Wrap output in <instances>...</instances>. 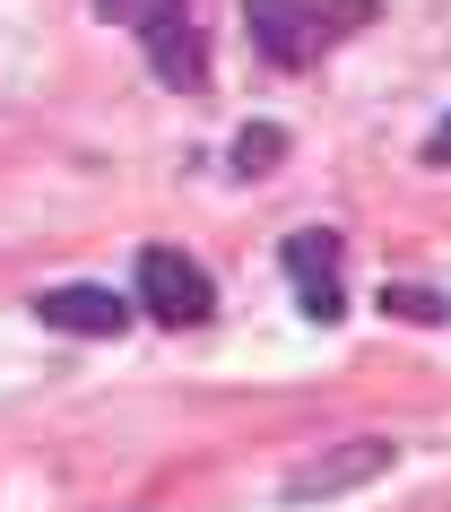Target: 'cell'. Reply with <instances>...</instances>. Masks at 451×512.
Masks as SVG:
<instances>
[{
  "label": "cell",
  "mask_w": 451,
  "mask_h": 512,
  "mask_svg": "<svg viewBox=\"0 0 451 512\" xmlns=\"http://www.w3.org/2000/svg\"><path fill=\"white\" fill-rule=\"evenodd\" d=\"M373 0H243V27H252V44H261L269 70H313L330 44H339L347 27H365Z\"/></svg>",
  "instance_id": "6da1fadb"
},
{
  "label": "cell",
  "mask_w": 451,
  "mask_h": 512,
  "mask_svg": "<svg viewBox=\"0 0 451 512\" xmlns=\"http://www.w3.org/2000/svg\"><path fill=\"white\" fill-rule=\"evenodd\" d=\"M139 313L157 330H200L217 313V278L191 252H174V243H148L139 252Z\"/></svg>",
  "instance_id": "7a4b0ae2"
},
{
  "label": "cell",
  "mask_w": 451,
  "mask_h": 512,
  "mask_svg": "<svg viewBox=\"0 0 451 512\" xmlns=\"http://www.w3.org/2000/svg\"><path fill=\"white\" fill-rule=\"evenodd\" d=\"M139 35H148V61H157L165 87H200L209 79V35H200V0H157L148 18H139Z\"/></svg>",
  "instance_id": "3957f363"
},
{
  "label": "cell",
  "mask_w": 451,
  "mask_h": 512,
  "mask_svg": "<svg viewBox=\"0 0 451 512\" xmlns=\"http://www.w3.org/2000/svg\"><path fill=\"white\" fill-rule=\"evenodd\" d=\"M287 278H295V304H304L313 322H339L347 313V296H339V235H330V226L287 235Z\"/></svg>",
  "instance_id": "277c9868"
},
{
  "label": "cell",
  "mask_w": 451,
  "mask_h": 512,
  "mask_svg": "<svg viewBox=\"0 0 451 512\" xmlns=\"http://www.w3.org/2000/svg\"><path fill=\"white\" fill-rule=\"evenodd\" d=\"M35 313H44L53 330H79V339H113V330L131 322V304L113 296V287H53Z\"/></svg>",
  "instance_id": "5b68a950"
},
{
  "label": "cell",
  "mask_w": 451,
  "mask_h": 512,
  "mask_svg": "<svg viewBox=\"0 0 451 512\" xmlns=\"http://www.w3.org/2000/svg\"><path fill=\"white\" fill-rule=\"evenodd\" d=\"M391 469V443H347V452H330V460H304L287 478V495L304 504V495H347L356 478H382Z\"/></svg>",
  "instance_id": "8992f818"
},
{
  "label": "cell",
  "mask_w": 451,
  "mask_h": 512,
  "mask_svg": "<svg viewBox=\"0 0 451 512\" xmlns=\"http://www.w3.org/2000/svg\"><path fill=\"white\" fill-rule=\"evenodd\" d=\"M278 157H287V131H278V122H252L243 148H235V174H269Z\"/></svg>",
  "instance_id": "52a82bcc"
},
{
  "label": "cell",
  "mask_w": 451,
  "mask_h": 512,
  "mask_svg": "<svg viewBox=\"0 0 451 512\" xmlns=\"http://www.w3.org/2000/svg\"><path fill=\"white\" fill-rule=\"evenodd\" d=\"M148 9H157V0H96V18H113V27H139Z\"/></svg>",
  "instance_id": "ba28073f"
},
{
  "label": "cell",
  "mask_w": 451,
  "mask_h": 512,
  "mask_svg": "<svg viewBox=\"0 0 451 512\" xmlns=\"http://www.w3.org/2000/svg\"><path fill=\"white\" fill-rule=\"evenodd\" d=\"M425 165H451V113L434 122V139H425Z\"/></svg>",
  "instance_id": "9c48e42d"
}]
</instances>
